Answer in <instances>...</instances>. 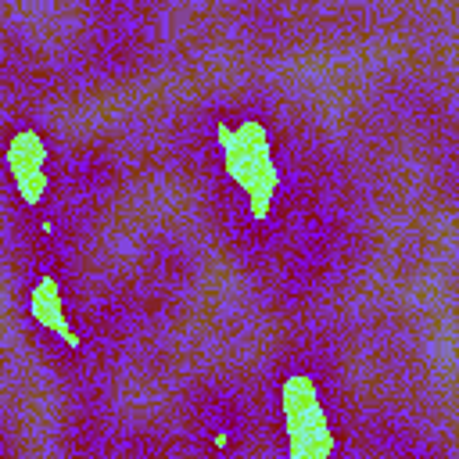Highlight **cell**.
Segmentation results:
<instances>
[{
  "mask_svg": "<svg viewBox=\"0 0 459 459\" xmlns=\"http://www.w3.org/2000/svg\"><path fill=\"white\" fill-rule=\"evenodd\" d=\"M4 169L11 176V186L29 208H39L50 190V147L36 126H18L7 136L4 147Z\"/></svg>",
  "mask_w": 459,
  "mask_h": 459,
  "instance_id": "3",
  "label": "cell"
},
{
  "mask_svg": "<svg viewBox=\"0 0 459 459\" xmlns=\"http://www.w3.org/2000/svg\"><path fill=\"white\" fill-rule=\"evenodd\" d=\"M280 420L287 430V452L294 459H319V455L337 452L326 405L308 373L298 369L280 380Z\"/></svg>",
  "mask_w": 459,
  "mask_h": 459,
  "instance_id": "2",
  "label": "cell"
},
{
  "mask_svg": "<svg viewBox=\"0 0 459 459\" xmlns=\"http://www.w3.org/2000/svg\"><path fill=\"white\" fill-rule=\"evenodd\" d=\"M29 316H32V323H36L39 330L61 337L68 348H82V341H79V333H75V326H72V319H68V312H65L61 283H57V276L47 273V269H43V273L32 280V287H29Z\"/></svg>",
  "mask_w": 459,
  "mask_h": 459,
  "instance_id": "4",
  "label": "cell"
},
{
  "mask_svg": "<svg viewBox=\"0 0 459 459\" xmlns=\"http://www.w3.org/2000/svg\"><path fill=\"white\" fill-rule=\"evenodd\" d=\"M212 133H215V147H219L226 179H233L240 186V194L247 197L251 222L255 226L269 222L276 194L283 186V169L276 165L269 126L255 115H240L237 122L215 118Z\"/></svg>",
  "mask_w": 459,
  "mask_h": 459,
  "instance_id": "1",
  "label": "cell"
}]
</instances>
